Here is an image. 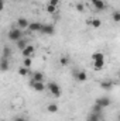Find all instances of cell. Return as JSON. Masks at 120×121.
<instances>
[{"mask_svg": "<svg viewBox=\"0 0 120 121\" xmlns=\"http://www.w3.org/2000/svg\"><path fill=\"white\" fill-rule=\"evenodd\" d=\"M16 44H17V48L23 51V49H24V48L28 45V39H26V38H20V39H18Z\"/></svg>", "mask_w": 120, "mask_h": 121, "instance_id": "14", "label": "cell"}, {"mask_svg": "<svg viewBox=\"0 0 120 121\" xmlns=\"http://www.w3.org/2000/svg\"><path fill=\"white\" fill-rule=\"evenodd\" d=\"M9 69H10V62H9V59L1 58L0 59V72H7Z\"/></svg>", "mask_w": 120, "mask_h": 121, "instance_id": "10", "label": "cell"}, {"mask_svg": "<svg viewBox=\"0 0 120 121\" xmlns=\"http://www.w3.org/2000/svg\"><path fill=\"white\" fill-rule=\"evenodd\" d=\"M18 75H20V76H27V75H30V69L21 66V68L18 69Z\"/></svg>", "mask_w": 120, "mask_h": 121, "instance_id": "21", "label": "cell"}, {"mask_svg": "<svg viewBox=\"0 0 120 121\" xmlns=\"http://www.w3.org/2000/svg\"><path fill=\"white\" fill-rule=\"evenodd\" d=\"M34 51H35V48H34L32 45H30V44H28V45H27V47L21 51V54H23V56H24V58H30L31 55L34 54Z\"/></svg>", "mask_w": 120, "mask_h": 121, "instance_id": "9", "label": "cell"}, {"mask_svg": "<svg viewBox=\"0 0 120 121\" xmlns=\"http://www.w3.org/2000/svg\"><path fill=\"white\" fill-rule=\"evenodd\" d=\"M31 65H32V59H31V56H30V58H24V60H23V66L30 69Z\"/></svg>", "mask_w": 120, "mask_h": 121, "instance_id": "23", "label": "cell"}, {"mask_svg": "<svg viewBox=\"0 0 120 121\" xmlns=\"http://www.w3.org/2000/svg\"><path fill=\"white\" fill-rule=\"evenodd\" d=\"M90 26H92L93 28H99V27L102 26V21H100L99 18H93V20H90Z\"/></svg>", "mask_w": 120, "mask_h": 121, "instance_id": "20", "label": "cell"}, {"mask_svg": "<svg viewBox=\"0 0 120 121\" xmlns=\"http://www.w3.org/2000/svg\"><path fill=\"white\" fill-rule=\"evenodd\" d=\"M47 87H48L50 93H51L54 97H60V96H61V87L57 85V83H55V82H50Z\"/></svg>", "mask_w": 120, "mask_h": 121, "instance_id": "2", "label": "cell"}, {"mask_svg": "<svg viewBox=\"0 0 120 121\" xmlns=\"http://www.w3.org/2000/svg\"><path fill=\"white\" fill-rule=\"evenodd\" d=\"M113 85H115V83H113L112 80H103V82H100V87L106 91L112 90V89H113Z\"/></svg>", "mask_w": 120, "mask_h": 121, "instance_id": "11", "label": "cell"}, {"mask_svg": "<svg viewBox=\"0 0 120 121\" xmlns=\"http://www.w3.org/2000/svg\"><path fill=\"white\" fill-rule=\"evenodd\" d=\"M48 4H51V6H54V7H57L58 4H60V0H50V3Z\"/></svg>", "mask_w": 120, "mask_h": 121, "instance_id": "28", "label": "cell"}, {"mask_svg": "<svg viewBox=\"0 0 120 121\" xmlns=\"http://www.w3.org/2000/svg\"><path fill=\"white\" fill-rule=\"evenodd\" d=\"M92 60H105V55L102 52H95L92 55Z\"/></svg>", "mask_w": 120, "mask_h": 121, "instance_id": "18", "label": "cell"}, {"mask_svg": "<svg viewBox=\"0 0 120 121\" xmlns=\"http://www.w3.org/2000/svg\"><path fill=\"white\" fill-rule=\"evenodd\" d=\"M28 20L27 18H24V17H20L18 20H17V28H20V30H27V27H28Z\"/></svg>", "mask_w": 120, "mask_h": 121, "instance_id": "8", "label": "cell"}, {"mask_svg": "<svg viewBox=\"0 0 120 121\" xmlns=\"http://www.w3.org/2000/svg\"><path fill=\"white\" fill-rule=\"evenodd\" d=\"M86 121H102V114H96V113H90Z\"/></svg>", "mask_w": 120, "mask_h": 121, "instance_id": "16", "label": "cell"}, {"mask_svg": "<svg viewBox=\"0 0 120 121\" xmlns=\"http://www.w3.org/2000/svg\"><path fill=\"white\" fill-rule=\"evenodd\" d=\"M10 56H11V49H10L9 47H4V48H3V56H1V58L9 59Z\"/></svg>", "mask_w": 120, "mask_h": 121, "instance_id": "19", "label": "cell"}, {"mask_svg": "<svg viewBox=\"0 0 120 121\" xmlns=\"http://www.w3.org/2000/svg\"><path fill=\"white\" fill-rule=\"evenodd\" d=\"M112 16H113L115 23H119V21H120V13L117 11V10H116V11H113V14H112Z\"/></svg>", "mask_w": 120, "mask_h": 121, "instance_id": "26", "label": "cell"}, {"mask_svg": "<svg viewBox=\"0 0 120 121\" xmlns=\"http://www.w3.org/2000/svg\"><path fill=\"white\" fill-rule=\"evenodd\" d=\"M45 10H47V13H50V14H54V13L57 11V7H54V6H51V4H47Z\"/></svg>", "mask_w": 120, "mask_h": 121, "instance_id": "24", "label": "cell"}, {"mask_svg": "<svg viewBox=\"0 0 120 121\" xmlns=\"http://www.w3.org/2000/svg\"><path fill=\"white\" fill-rule=\"evenodd\" d=\"M47 110H48V113H57V111H58V104L51 103V104L47 106Z\"/></svg>", "mask_w": 120, "mask_h": 121, "instance_id": "17", "label": "cell"}, {"mask_svg": "<svg viewBox=\"0 0 120 121\" xmlns=\"http://www.w3.org/2000/svg\"><path fill=\"white\" fill-rule=\"evenodd\" d=\"M96 104H99L102 108H105V107H109L112 104V100L109 97H97L96 99Z\"/></svg>", "mask_w": 120, "mask_h": 121, "instance_id": "7", "label": "cell"}, {"mask_svg": "<svg viewBox=\"0 0 120 121\" xmlns=\"http://www.w3.org/2000/svg\"><path fill=\"white\" fill-rule=\"evenodd\" d=\"M7 38H9L10 41H14V42H17L20 38H23V31L20 30V28H17V27H13L11 30L9 31V34H7Z\"/></svg>", "mask_w": 120, "mask_h": 121, "instance_id": "1", "label": "cell"}, {"mask_svg": "<svg viewBox=\"0 0 120 121\" xmlns=\"http://www.w3.org/2000/svg\"><path fill=\"white\" fill-rule=\"evenodd\" d=\"M102 111H103V108H102L99 104H96V103H95V106L92 107V113H96V114H102Z\"/></svg>", "mask_w": 120, "mask_h": 121, "instance_id": "22", "label": "cell"}, {"mask_svg": "<svg viewBox=\"0 0 120 121\" xmlns=\"http://www.w3.org/2000/svg\"><path fill=\"white\" fill-rule=\"evenodd\" d=\"M76 10H78L79 13H83V11H85V6H83V3H76Z\"/></svg>", "mask_w": 120, "mask_h": 121, "instance_id": "27", "label": "cell"}, {"mask_svg": "<svg viewBox=\"0 0 120 121\" xmlns=\"http://www.w3.org/2000/svg\"><path fill=\"white\" fill-rule=\"evenodd\" d=\"M105 66V60H93V69L95 70H102Z\"/></svg>", "mask_w": 120, "mask_h": 121, "instance_id": "15", "label": "cell"}, {"mask_svg": "<svg viewBox=\"0 0 120 121\" xmlns=\"http://www.w3.org/2000/svg\"><path fill=\"white\" fill-rule=\"evenodd\" d=\"M28 85H30V87H32L35 91H44L45 90V85H44V82H34L32 79H30Z\"/></svg>", "mask_w": 120, "mask_h": 121, "instance_id": "6", "label": "cell"}, {"mask_svg": "<svg viewBox=\"0 0 120 121\" xmlns=\"http://www.w3.org/2000/svg\"><path fill=\"white\" fill-rule=\"evenodd\" d=\"M41 23H30L28 24V30H30V32H40V30H41Z\"/></svg>", "mask_w": 120, "mask_h": 121, "instance_id": "12", "label": "cell"}, {"mask_svg": "<svg viewBox=\"0 0 120 121\" xmlns=\"http://www.w3.org/2000/svg\"><path fill=\"white\" fill-rule=\"evenodd\" d=\"M89 1L92 3V6H93L97 11H103V10H106V7H107V4H106L105 0H89Z\"/></svg>", "mask_w": 120, "mask_h": 121, "instance_id": "5", "label": "cell"}, {"mask_svg": "<svg viewBox=\"0 0 120 121\" xmlns=\"http://www.w3.org/2000/svg\"><path fill=\"white\" fill-rule=\"evenodd\" d=\"M13 121H27V120H26L24 117H14V118H13Z\"/></svg>", "mask_w": 120, "mask_h": 121, "instance_id": "29", "label": "cell"}, {"mask_svg": "<svg viewBox=\"0 0 120 121\" xmlns=\"http://www.w3.org/2000/svg\"><path fill=\"white\" fill-rule=\"evenodd\" d=\"M40 32L44 34V35H54V34H55V28H54L52 24H42Z\"/></svg>", "mask_w": 120, "mask_h": 121, "instance_id": "3", "label": "cell"}, {"mask_svg": "<svg viewBox=\"0 0 120 121\" xmlns=\"http://www.w3.org/2000/svg\"><path fill=\"white\" fill-rule=\"evenodd\" d=\"M74 78L79 82V83H83L88 80V75L85 70H74Z\"/></svg>", "mask_w": 120, "mask_h": 121, "instance_id": "4", "label": "cell"}, {"mask_svg": "<svg viewBox=\"0 0 120 121\" xmlns=\"http://www.w3.org/2000/svg\"><path fill=\"white\" fill-rule=\"evenodd\" d=\"M31 79L34 82H44V75H42V72H32Z\"/></svg>", "mask_w": 120, "mask_h": 121, "instance_id": "13", "label": "cell"}, {"mask_svg": "<svg viewBox=\"0 0 120 121\" xmlns=\"http://www.w3.org/2000/svg\"><path fill=\"white\" fill-rule=\"evenodd\" d=\"M4 9V0H0V11H3Z\"/></svg>", "mask_w": 120, "mask_h": 121, "instance_id": "30", "label": "cell"}, {"mask_svg": "<svg viewBox=\"0 0 120 121\" xmlns=\"http://www.w3.org/2000/svg\"><path fill=\"white\" fill-rule=\"evenodd\" d=\"M60 63L62 65V66H66V65L69 63V58H68V56H61Z\"/></svg>", "mask_w": 120, "mask_h": 121, "instance_id": "25", "label": "cell"}]
</instances>
